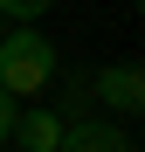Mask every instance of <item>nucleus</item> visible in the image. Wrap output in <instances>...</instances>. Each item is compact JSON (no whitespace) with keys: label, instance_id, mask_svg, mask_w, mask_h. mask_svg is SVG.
<instances>
[{"label":"nucleus","instance_id":"f257e3e1","mask_svg":"<svg viewBox=\"0 0 145 152\" xmlns=\"http://www.w3.org/2000/svg\"><path fill=\"white\" fill-rule=\"evenodd\" d=\"M48 76H55L48 35H35V28H7V35H0V90H7V97H42Z\"/></svg>","mask_w":145,"mask_h":152},{"label":"nucleus","instance_id":"f03ea898","mask_svg":"<svg viewBox=\"0 0 145 152\" xmlns=\"http://www.w3.org/2000/svg\"><path fill=\"white\" fill-rule=\"evenodd\" d=\"M90 97L111 104L117 118H138V111H145V69H138V62H111V69L90 83Z\"/></svg>","mask_w":145,"mask_h":152},{"label":"nucleus","instance_id":"7ed1b4c3","mask_svg":"<svg viewBox=\"0 0 145 152\" xmlns=\"http://www.w3.org/2000/svg\"><path fill=\"white\" fill-rule=\"evenodd\" d=\"M62 132H69V118H62V111H48V104H21L14 138H7V145H21V152H55V145H62Z\"/></svg>","mask_w":145,"mask_h":152},{"label":"nucleus","instance_id":"20e7f679","mask_svg":"<svg viewBox=\"0 0 145 152\" xmlns=\"http://www.w3.org/2000/svg\"><path fill=\"white\" fill-rule=\"evenodd\" d=\"M55 152H131V132L125 124H104V118H76Z\"/></svg>","mask_w":145,"mask_h":152},{"label":"nucleus","instance_id":"39448f33","mask_svg":"<svg viewBox=\"0 0 145 152\" xmlns=\"http://www.w3.org/2000/svg\"><path fill=\"white\" fill-rule=\"evenodd\" d=\"M48 7H55V0H0V21H14V28H35Z\"/></svg>","mask_w":145,"mask_h":152},{"label":"nucleus","instance_id":"423d86ee","mask_svg":"<svg viewBox=\"0 0 145 152\" xmlns=\"http://www.w3.org/2000/svg\"><path fill=\"white\" fill-rule=\"evenodd\" d=\"M14 118H21V97H7V90H0V145L14 138Z\"/></svg>","mask_w":145,"mask_h":152},{"label":"nucleus","instance_id":"0eeeda50","mask_svg":"<svg viewBox=\"0 0 145 152\" xmlns=\"http://www.w3.org/2000/svg\"><path fill=\"white\" fill-rule=\"evenodd\" d=\"M0 35H7V21H0Z\"/></svg>","mask_w":145,"mask_h":152},{"label":"nucleus","instance_id":"6e6552de","mask_svg":"<svg viewBox=\"0 0 145 152\" xmlns=\"http://www.w3.org/2000/svg\"><path fill=\"white\" fill-rule=\"evenodd\" d=\"M0 152H14V145H0Z\"/></svg>","mask_w":145,"mask_h":152}]
</instances>
